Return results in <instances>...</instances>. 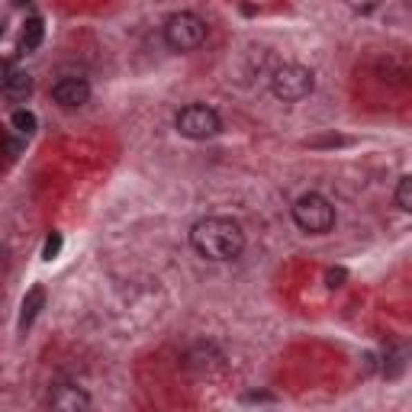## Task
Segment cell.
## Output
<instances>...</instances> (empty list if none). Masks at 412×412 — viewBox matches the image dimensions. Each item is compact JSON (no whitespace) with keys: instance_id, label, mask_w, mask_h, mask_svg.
Here are the masks:
<instances>
[{"instance_id":"cell-16","label":"cell","mask_w":412,"mask_h":412,"mask_svg":"<svg viewBox=\"0 0 412 412\" xmlns=\"http://www.w3.org/2000/svg\"><path fill=\"white\" fill-rule=\"evenodd\" d=\"M7 268H10V254H7V248H0V281L7 277Z\"/></svg>"},{"instance_id":"cell-1","label":"cell","mask_w":412,"mask_h":412,"mask_svg":"<svg viewBox=\"0 0 412 412\" xmlns=\"http://www.w3.org/2000/svg\"><path fill=\"white\" fill-rule=\"evenodd\" d=\"M190 245L209 261H232L245 248V232L235 219L206 216L190 229Z\"/></svg>"},{"instance_id":"cell-6","label":"cell","mask_w":412,"mask_h":412,"mask_svg":"<svg viewBox=\"0 0 412 412\" xmlns=\"http://www.w3.org/2000/svg\"><path fill=\"white\" fill-rule=\"evenodd\" d=\"M52 100L58 106H65V110H77V106H84L91 100V84H87L84 77H62L52 87Z\"/></svg>"},{"instance_id":"cell-8","label":"cell","mask_w":412,"mask_h":412,"mask_svg":"<svg viewBox=\"0 0 412 412\" xmlns=\"http://www.w3.org/2000/svg\"><path fill=\"white\" fill-rule=\"evenodd\" d=\"M48 406L52 409H87L91 406V396L77 386H58L55 393L48 396Z\"/></svg>"},{"instance_id":"cell-18","label":"cell","mask_w":412,"mask_h":412,"mask_svg":"<svg viewBox=\"0 0 412 412\" xmlns=\"http://www.w3.org/2000/svg\"><path fill=\"white\" fill-rule=\"evenodd\" d=\"M0 36H3V19H0Z\"/></svg>"},{"instance_id":"cell-11","label":"cell","mask_w":412,"mask_h":412,"mask_svg":"<svg viewBox=\"0 0 412 412\" xmlns=\"http://www.w3.org/2000/svg\"><path fill=\"white\" fill-rule=\"evenodd\" d=\"M10 122H13V129L23 132V135H32V132L39 129L36 113H29V110H17L13 116H10Z\"/></svg>"},{"instance_id":"cell-19","label":"cell","mask_w":412,"mask_h":412,"mask_svg":"<svg viewBox=\"0 0 412 412\" xmlns=\"http://www.w3.org/2000/svg\"><path fill=\"white\" fill-rule=\"evenodd\" d=\"M3 68H7V65H3V62H0V75H3Z\"/></svg>"},{"instance_id":"cell-12","label":"cell","mask_w":412,"mask_h":412,"mask_svg":"<svg viewBox=\"0 0 412 412\" xmlns=\"http://www.w3.org/2000/svg\"><path fill=\"white\" fill-rule=\"evenodd\" d=\"M396 206H400L403 213H409L412 209V178L409 174L400 178V184H396Z\"/></svg>"},{"instance_id":"cell-9","label":"cell","mask_w":412,"mask_h":412,"mask_svg":"<svg viewBox=\"0 0 412 412\" xmlns=\"http://www.w3.org/2000/svg\"><path fill=\"white\" fill-rule=\"evenodd\" d=\"M42 306H46V290L36 283V287H29L26 297H23V303H19V328H23V332L36 322V316H39V309Z\"/></svg>"},{"instance_id":"cell-14","label":"cell","mask_w":412,"mask_h":412,"mask_svg":"<svg viewBox=\"0 0 412 412\" xmlns=\"http://www.w3.org/2000/svg\"><path fill=\"white\" fill-rule=\"evenodd\" d=\"M345 3L355 10V13H374L377 7H384L386 0H345Z\"/></svg>"},{"instance_id":"cell-17","label":"cell","mask_w":412,"mask_h":412,"mask_svg":"<svg viewBox=\"0 0 412 412\" xmlns=\"http://www.w3.org/2000/svg\"><path fill=\"white\" fill-rule=\"evenodd\" d=\"M10 3H13V7H23V3H26V0H10Z\"/></svg>"},{"instance_id":"cell-5","label":"cell","mask_w":412,"mask_h":412,"mask_svg":"<svg viewBox=\"0 0 412 412\" xmlns=\"http://www.w3.org/2000/svg\"><path fill=\"white\" fill-rule=\"evenodd\" d=\"M174 126H178L180 135L187 139H213L216 132L223 129V120L213 106H203V103H190L174 116Z\"/></svg>"},{"instance_id":"cell-10","label":"cell","mask_w":412,"mask_h":412,"mask_svg":"<svg viewBox=\"0 0 412 412\" xmlns=\"http://www.w3.org/2000/svg\"><path fill=\"white\" fill-rule=\"evenodd\" d=\"M42 39H46V26H42V19L39 17H29L23 23V36H19V52H36L42 46Z\"/></svg>"},{"instance_id":"cell-7","label":"cell","mask_w":412,"mask_h":412,"mask_svg":"<svg viewBox=\"0 0 412 412\" xmlns=\"http://www.w3.org/2000/svg\"><path fill=\"white\" fill-rule=\"evenodd\" d=\"M0 94L13 103H23L32 94V77H29L26 71H10V75L0 81Z\"/></svg>"},{"instance_id":"cell-13","label":"cell","mask_w":412,"mask_h":412,"mask_svg":"<svg viewBox=\"0 0 412 412\" xmlns=\"http://www.w3.org/2000/svg\"><path fill=\"white\" fill-rule=\"evenodd\" d=\"M62 245H65V242H62V235H58V232H52V235H48V238H46V245H42V258H46V261H52V258H58V252H62Z\"/></svg>"},{"instance_id":"cell-4","label":"cell","mask_w":412,"mask_h":412,"mask_svg":"<svg viewBox=\"0 0 412 412\" xmlns=\"http://www.w3.org/2000/svg\"><path fill=\"white\" fill-rule=\"evenodd\" d=\"M165 42L174 52H194L206 42V23L197 13H174L165 23Z\"/></svg>"},{"instance_id":"cell-2","label":"cell","mask_w":412,"mask_h":412,"mask_svg":"<svg viewBox=\"0 0 412 412\" xmlns=\"http://www.w3.org/2000/svg\"><path fill=\"white\" fill-rule=\"evenodd\" d=\"M316 91V75L309 71L306 65H281L274 68L271 75V94L283 103H297V100H306L309 94Z\"/></svg>"},{"instance_id":"cell-3","label":"cell","mask_w":412,"mask_h":412,"mask_svg":"<svg viewBox=\"0 0 412 412\" xmlns=\"http://www.w3.org/2000/svg\"><path fill=\"white\" fill-rule=\"evenodd\" d=\"M293 223L309 235H326L335 225V206L328 203L322 194H303L293 203Z\"/></svg>"},{"instance_id":"cell-15","label":"cell","mask_w":412,"mask_h":412,"mask_svg":"<svg viewBox=\"0 0 412 412\" xmlns=\"http://www.w3.org/2000/svg\"><path fill=\"white\" fill-rule=\"evenodd\" d=\"M328 287H341V281H345V271H341V268H335V271H328Z\"/></svg>"}]
</instances>
